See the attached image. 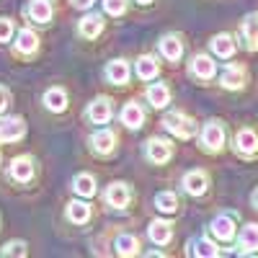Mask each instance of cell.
Instances as JSON below:
<instances>
[{
  "instance_id": "38",
  "label": "cell",
  "mask_w": 258,
  "mask_h": 258,
  "mask_svg": "<svg viewBox=\"0 0 258 258\" xmlns=\"http://www.w3.org/2000/svg\"><path fill=\"white\" fill-rule=\"evenodd\" d=\"M137 3H142V6H147V3H150V0H137Z\"/></svg>"
},
{
  "instance_id": "2",
  "label": "cell",
  "mask_w": 258,
  "mask_h": 258,
  "mask_svg": "<svg viewBox=\"0 0 258 258\" xmlns=\"http://www.w3.org/2000/svg\"><path fill=\"white\" fill-rule=\"evenodd\" d=\"M202 145L207 153H220L225 145V126L220 121H209L202 132Z\"/></svg>"
},
{
  "instance_id": "28",
  "label": "cell",
  "mask_w": 258,
  "mask_h": 258,
  "mask_svg": "<svg viewBox=\"0 0 258 258\" xmlns=\"http://www.w3.org/2000/svg\"><path fill=\"white\" fill-rule=\"evenodd\" d=\"M155 207H158L160 212H165V214H173V212H178L181 202H178L176 194L163 191V194H158V197H155Z\"/></svg>"
},
{
  "instance_id": "17",
  "label": "cell",
  "mask_w": 258,
  "mask_h": 258,
  "mask_svg": "<svg viewBox=\"0 0 258 258\" xmlns=\"http://www.w3.org/2000/svg\"><path fill=\"white\" fill-rule=\"evenodd\" d=\"M142 121H145V111L140 109V103H135V101L126 103L124 111H121V124L129 126V129H140Z\"/></svg>"
},
{
  "instance_id": "24",
  "label": "cell",
  "mask_w": 258,
  "mask_h": 258,
  "mask_svg": "<svg viewBox=\"0 0 258 258\" xmlns=\"http://www.w3.org/2000/svg\"><path fill=\"white\" fill-rule=\"evenodd\" d=\"M240 253H258V225H245L240 232Z\"/></svg>"
},
{
  "instance_id": "1",
  "label": "cell",
  "mask_w": 258,
  "mask_h": 258,
  "mask_svg": "<svg viewBox=\"0 0 258 258\" xmlns=\"http://www.w3.org/2000/svg\"><path fill=\"white\" fill-rule=\"evenodd\" d=\"M163 126L168 129L170 135H176L178 140H191L194 135H197V121L188 119L186 114L181 111H170L163 116Z\"/></svg>"
},
{
  "instance_id": "10",
  "label": "cell",
  "mask_w": 258,
  "mask_h": 258,
  "mask_svg": "<svg viewBox=\"0 0 258 258\" xmlns=\"http://www.w3.org/2000/svg\"><path fill=\"white\" fill-rule=\"evenodd\" d=\"M8 176H11L13 181H18V183H26V181H31V176H34V160H31V158H26V155L16 158V160L11 163Z\"/></svg>"
},
{
  "instance_id": "36",
  "label": "cell",
  "mask_w": 258,
  "mask_h": 258,
  "mask_svg": "<svg viewBox=\"0 0 258 258\" xmlns=\"http://www.w3.org/2000/svg\"><path fill=\"white\" fill-rule=\"evenodd\" d=\"M73 6L85 11V8H91V6H93V0H73Z\"/></svg>"
},
{
  "instance_id": "21",
  "label": "cell",
  "mask_w": 258,
  "mask_h": 258,
  "mask_svg": "<svg viewBox=\"0 0 258 258\" xmlns=\"http://www.w3.org/2000/svg\"><path fill=\"white\" fill-rule=\"evenodd\" d=\"M39 49V36L31 31V29H24L18 34V39H16V52H21V54H34Z\"/></svg>"
},
{
  "instance_id": "13",
  "label": "cell",
  "mask_w": 258,
  "mask_h": 258,
  "mask_svg": "<svg viewBox=\"0 0 258 258\" xmlns=\"http://www.w3.org/2000/svg\"><path fill=\"white\" fill-rule=\"evenodd\" d=\"M147 235H150V240H153V243L168 245L170 238H173V225H170V222H163V220H155V222H150Z\"/></svg>"
},
{
  "instance_id": "3",
  "label": "cell",
  "mask_w": 258,
  "mask_h": 258,
  "mask_svg": "<svg viewBox=\"0 0 258 258\" xmlns=\"http://www.w3.org/2000/svg\"><path fill=\"white\" fill-rule=\"evenodd\" d=\"M145 155L150 163H155V165H163L170 160V155H173V145H170L168 140H158L153 137L147 145H145Z\"/></svg>"
},
{
  "instance_id": "18",
  "label": "cell",
  "mask_w": 258,
  "mask_h": 258,
  "mask_svg": "<svg viewBox=\"0 0 258 258\" xmlns=\"http://www.w3.org/2000/svg\"><path fill=\"white\" fill-rule=\"evenodd\" d=\"M129 78V64L124 59H114L106 64V80L109 83H116V85H124Z\"/></svg>"
},
{
  "instance_id": "33",
  "label": "cell",
  "mask_w": 258,
  "mask_h": 258,
  "mask_svg": "<svg viewBox=\"0 0 258 258\" xmlns=\"http://www.w3.org/2000/svg\"><path fill=\"white\" fill-rule=\"evenodd\" d=\"M103 11L111 16H121L126 11V0H103Z\"/></svg>"
},
{
  "instance_id": "4",
  "label": "cell",
  "mask_w": 258,
  "mask_h": 258,
  "mask_svg": "<svg viewBox=\"0 0 258 258\" xmlns=\"http://www.w3.org/2000/svg\"><path fill=\"white\" fill-rule=\"evenodd\" d=\"M245 80H248V73H245L243 64H227L220 75L222 88H227V91H240L245 85Z\"/></svg>"
},
{
  "instance_id": "34",
  "label": "cell",
  "mask_w": 258,
  "mask_h": 258,
  "mask_svg": "<svg viewBox=\"0 0 258 258\" xmlns=\"http://www.w3.org/2000/svg\"><path fill=\"white\" fill-rule=\"evenodd\" d=\"M13 34V21L11 18H0V41H8Z\"/></svg>"
},
{
  "instance_id": "19",
  "label": "cell",
  "mask_w": 258,
  "mask_h": 258,
  "mask_svg": "<svg viewBox=\"0 0 258 258\" xmlns=\"http://www.w3.org/2000/svg\"><path fill=\"white\" fill-rule=\"evenodd\" d=\"M44 106L49 111H54V114L64 111V109H68V93H64L62 88H49L44 93Z\"/></svg>"
},
{
  "instance_id": "27",
  "label": "cell",
  "mask_w": 258,
  "mask_h": 258,
  "mask_svg": "<svg viewBox=\"0 0 258 258\" xmlns=\"http://www.w3.org/2000/svg\"><path fill=\"white\" fill-rule=\"evenodd\" d=\"M212 52L217 54V57H232V52H235V41H232V36H227V34H217L212 39Z\"/></svg>"
},
{
  "instance_id": "32",
  "label": "cell",
  "mask_w": 258,
  "mask_h": 258,
  "mask_svg": "<svg viewBox=\"0 0 258 258\" xmlns=\"http://www.w3.org/2000/svg\"><path fill=\"white\" fill-rule=\"evenodd\" d=\"M0 253H3V255H26V243L24 240H13V243H6V248L3 250H0Z\"/></svg>"
},
{
  "instance_id": "5",
  "label": "cell",
  "mask_w": 258,
  "mask_h": 258,
  "mask_svg": "<svg viewBox=\"0 0 258 258\" xmlns=\"http://www.w3.org/2000/svg\"><path fill=\"white\" fill-rule=\"evenodd\" d=\"M103 199H106V204L114 207V209H124V207L129 204V199H132V191H129V186H126V183L116 181V183H111L109 188H106Z\"/></svg>"
},
{
  "instance_id": "22",
  "label": "cell",
  "mask_w": 258,
  "mask_h": 258,
  "mask_svg": "<svg viewBox=\"0 0 258 258\" xmlns=\"http://www.w3.org/2000/svg\"><path fill=\"white\" fill-rule=\"evenodd\" d=\"M29 16H31V21H36V24H47V21L52 18V3L49 0H31Z\"/></svg>"
},
{
  "instance_id": "9",
  "label": "cell",
  "mask_w": 258,
  "mask_h": 258,
  "mask_svg": "<svg viewBox=\"0 0 258 258\" xmlns=\"http://www.w3.org/2000/svg\"><path fill=\"white\" fill-rule=\"evenodd\" d=\"M209 186V176L204 173V170H188V173L183 176V188L186 194H191V197H202V194L207 191Z\"/></svg>"
},
{
  "instance_id": "37",
  "label": "cell",
  "mask_w": 258,
  "mask_h": 258,
  "mask_svg": "<svg viewBox=\"0 0 258 258\" xmlns=\"http://www.w3.org/2000/svg\"><path fill=\"white\" fill-rule=\"evenodd\" d=\"M250 202H253V207H255V209H258V188H255V191H253V197H250Z\"/></svg>"
},
{
  "instance_id": "15",
  "label": "cell",
  "mask_w": 258,
  "mask_h": 258,
  "mask_svg": "<svg viewBox=\"0 0 258 258\" xmlns=\"http://www.w3.org/2000/svg\"><path fill=\"white\" fill-rule=\"evenodd\" d=\"M188 73H191L194 78L209 80V78L214 75V62H212V57H207V54H197V57L191 59V64H188Z\"/></svg>"
},
{
  "instance_id": "25",
  "label": "cell",
  "mask_w": 258,
  "mask_h": 258,
  "mask_svg": "<svg viewBox=\"0 0 258 258\" xmlns=\"http://www.w3.org/2000/svg\"><path fill=\"white\" fill-rule=\"evenodd\" d=\"M68 220L75 225H85L91 220V207L85 202H70L68 204Z\"/></svg>"
},
{
  "instance_id": "29",
  "label": "cell",
  "mask_w": 258,
  "mask_h": 258,
  "mask_svg": "<svg viewBox=\"0 0 258 258\" xmlns=\"http://www.w3.org/2000/svg\"><path fill=\"white\" fill-rule=\"evenodd\" d=\"M191 255H204V258H214V255H220V248L214 245L212 240H207V238H199V240H194L191 243V250H188Z\"/></svg>"
},
{
  "instance_id": "26",
  "label": "cell",
  "mask_w": 258,
  "mask_h": 258,
  "mask_svg": "<svg viewBox=\"0 0 258 258\" xmlns=\"http://www.w3.org/2000/svg\"><path fill=\"white\" fill-rule=\"evenodd\" d=\"M147 101L153 103L155 109H163V106L170 101V91H168V85H163V83L150 85V88H147Z\"/></svg>"
},
{
  "instance_id": "16",
  "label": "cell",
  "mask_w": 258,
  "mask_h": 258,
  "mask_svg": "<svg viewBox=\"0 0 258 258\" xmlns=\"http://www.w3.org/2000/svg\"><path fill=\"white\" fill-rule=\"evenodd\" d=\"M160 52H163V57H165V59H170V62L181 59V54H183V44H181V39H178V36H173V34L163 36V39H160Z\"/></svg>"
},
{
  "instance_id": "6",
  "label": "cell",
  "mask_w": 258,
  "mask_h": 258,
  "mask_svg": "<svg viewBox=\"0 0 258 258\" xmlns=\"http://www.w3.org/2000/svg\"><path fill=\"white\" fill-rule=\"evenodd\" d=\"M26 135V124L21 116H8V119H0V140L3 142H16Z\"/></svg>"
},
{
  "instance_id": "7",
  "label": "cell",
  "mask_w": 258,
  "mask_h": 258,
  "mask_svg": "<svg viewBox=\"0 0 258 258\" xmlns=\"http://www.w3.org/2000/svg\"><path fill=\"white\" fill-rule=\"evenodd\" d=\"M111 101L109 98H96L88 109H85V119H88L91 124H106L111 119Z\"/></svg>"
},
{
  "instance_id": "30",
  "label": "cell",
  "mask_w": 258,
  "mask_h": 258,
  "mask_svg": "<svg viewBox=\"0 0 258 258\" xmlns=\"http://www.w3.org/2000/svg\"><path fill=\"white\" fill-rule=\"evenodd\" d=\"M73 188L80 194V197H93V194H96V178L88 176V173H80L73 181Z\"/></svg>"
},
{
  "instance_id": "31",
  "label": "cell",
  "mask_w": 258,
  "mask_h": 258,
  "mask_svg": "<svg viewBox=\"0 0 258 258\" xmlns=\"http://www.w3.org/2000/svg\"><path fill=\"white\" fill-rule=\"evenodd\" d=\"M137 75L142 78V80H153L155 75H158V62L153 59V57H140L137 59Z\"/></svg>"
},
{
  "instance_id": "14",
  "label": "cell",
  "mask_w": 258,
  "mask_h": 258,
  "mask_svg": "<svg viewBox=\"0 0 258 258\" xmlns=\"http://www.w3.org/2000/svg\"><path fill=\"white\" fill-rule=\"evenodd\" d=\"M243 41H245V49L255 52L258 49V13H248L243 21Z\"/></svg>"
},
{
  "instance_id": "35",
  "label": "cell",
  "mask_w": 258,
  "mask_h": 258,
  "mask_svg": "<svg viewBox=\"0 0 258 258\" xmlns=\"http://www.w3.org/2000/svg\"><path fill=\"white\" fill-rule=\"evenodd\" d=\"M11 103V91L6 88V85H0V111H6Z\"/></svg>"
},
{
  "instance_id": "8",
  "label": "cell",
  "mask_w": 258,
  "mask_h": 258,
  "mask_svg": "<svg viewBox=\"0 0 258 258\" xmlns=\"http://www.w3.org/2000/svg\"><path fill=\"white\" fill-rule=\"evenodd\" d=\"M235 153H240L245 158L258 153V135L253 129H240V132L235 135Z\"/></svg>"
},
{
  "instance_id": "11",
  "label": "cell",
  "mask_w": 258,
  "mask_h": 258,
  "mask_svg": "<svg viewBox=\"0 0 258 258\" xmlns=\"http://www.w3.org/2000/svg\"><path fill=\"white\" fill-rule=\"evenodd\" d=\"M212 235L217 240H232L235 238V220L230 214H217V217L212 220Z\"/></svg>"
},
{
  "instance_id": "12",
  "label": "cell",
  "mask_w": 258,
  "mask_h": 258,
  "mask_svg": "<svg viewBox=\"0 0 258 258\" xmlns=\"http://www.w3.org/2000/svg\"><path fill=\"white\" fill-rule=\"evenodd\" d=\"M91 147H93V153H98V155H109V153H114V147H116V135L109 132V129H101V132H96L91 137Z\"/></svg>"
},
{
  "instance_id": "20",
  "label": "cell",
  "mask_w": 258,
  "mask_h": 258,
  "mask_svg": "<svg viewBox=\"0 0 258 258\" xmlns=\"http://www.w3.org/2000/svg\"><path fill=\"white\" fill-rule=\"evenodd\" d=\"M101 31H103V18L98 13H88V16L80 21V34L85 39H96Z\"/></svg>"
},
{
  "instance_id": "23",
  "label": "cell",
  "mask_w": 258,
  "mask_h": 258,
  "mask_svg": "<svg viewBox=\"0 0 258 258\" xmlns=\"http://www.w3.org/2000/svg\"><path fill=\"white\" fill-rule=\"evenodd\" d=\"M114 248H116V253H119V255L129 258V255H137V253H140V240L135 238V235L124 232V235H119V238H116Z\"/></svg>"
}]
</instances>
